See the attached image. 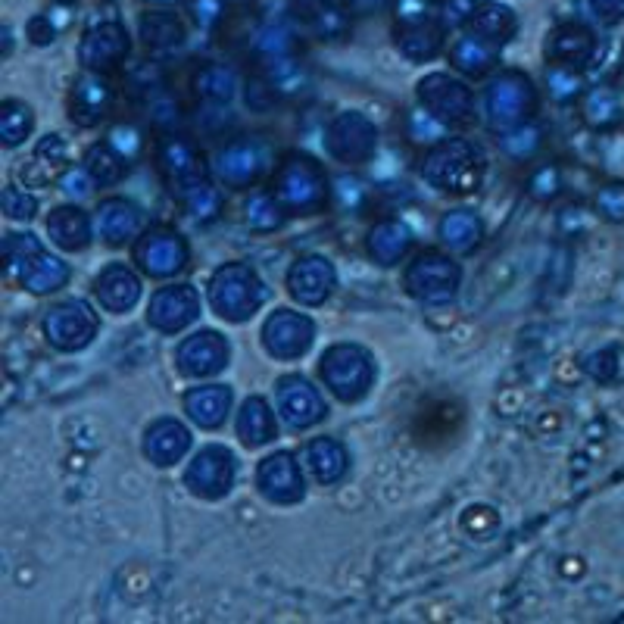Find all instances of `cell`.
Segmentation results:
<instances>
[{"mask_svg": "<svg viewBox=\"0 0 624 624\" xmlns=\"http://www.w3.org/2000/svg\"><path fill=\"white\" fill-rule=\"evenodd\" d=\"M487 172V153L481 144L468 138H450L437 141L425 163H422V178L431 188L447 191V194H472L481 188Z\"/></svg>", "mask_w": 624, "mask_h": 624, "instance_id": "obj_1", "label": "cell"}, {"mask_svg": "<svg viewBox=\"0 0 624 624\" xmlns=\"http://www.w3.org/2000/svg\"><path fill=\"white\" fill-rule=\"evenodd\" d=\"M269 300L266 281L247 263H225L213 272L210 281V306L225 322H250Z\"/></svg>", "mask_w": 624, "mask_h": 624, "instance_id": "obj_2", "label": "cell"}, {"mask_svg": "<svg viewBox=\"0 0 624 624\" xmlns=\"http://www.w3.org/2000/svg\"><path fill=\"white\" fill-rule=\"evenodd\" d=\"M275 197L288 213H319L328 203V175L306 153H288L275 175Z\"/></svg>", "mask_w": 624, "mask_h": 624, "instance_id": "obj_3", "label": "cell"}, {"mask_svg": "<svg viewBox=\"0 0 624 624\" xmlns=\"http://www.w3.org/2000/svg\"><path fill=\"white\" fill-rule=\"evenodd\" d=\"M319 375L341 403H359L375 384V359L359 344H334L322 353Z\"/></svg>", "mask_w": 624, "mask_h": 624, "instance_id": "obj_4", "label": "cell"}, {"mask_svg": "<svg viewBox=\"0 0 624 624\" xmlns=\"http://www.w3.org/2000/svg\"><path fill=\"white\" fill-rule=\"evenodd\" d=\"M484 113L493 132H509L515 125H525L537 113V88L518 69H506L490 78L484 94Z\"/></svg>", "mask_w": 624, "mask_h": 624, "instance_id": "obj_5", "label": "cell"}, {"mask_svg": "<svg viewBox=\"0 0 624 624\" xmlns=\"http://www.w3.org/2000/svg\"><path fill=\"white\" fill-rule=\"evenodd\" d=\"M403 284L409 297H415L425 306H447L456 300L462 288V269L456 259L437 250H425L406 266Z\"/></svg>", "mask_w": 624, "mask_h": 624, "instance_id": "obj_6", "label": "cell"}, {"mask_svg": "<svg viewBox=\"0 0 624 624\" xmlns=\"http://www.w3.org/2000/svg\"><path fill=\"white\" fill-rule=\"evenodd\" d=\"M419 103L437 122L447 128H465L475 122V94L465 82L447 75V72H431L419 82Z\"/></svg>", "mask_w": 624, "mask_h": 624, "instance_id": "obj_7", "label": "cell"}, {"mask_svg": "<svg viewBox=\"0 0 624 624\" xmlns=\"http://www.w3.org/2000/svg\"><path fill=\"white\" fill-rule=\"evenodd\" d=\"M234 478H238V459H234L228 447L219 444L200 447L185 468V487L197 500H210V503L228 497Z\"/></svg>", "mask_w": 624, "mask_h": 624, "instance_id": "obj_8", "label": "cell"}, {"mask_svg": "<svg viewBox=\"0 0 624 624\" xmlns=\"http://www.w3.org/2000/svg\"><path fill=\"white\" fill-rule=\"evenodd\" d=\"M325 147L337 163L359 166L369 163L378 150V128L366 113H337L325 132Z\"/></svg>", "mask_w": 624, "mask_h": 624, "instance_id": "obj_9", "label": "cell"}, {"mask_svg": "<svg viewBox=\"0 0 624 624\" xmlns=\"http://www.w3.org/2000/svg\"><path fill=\"white\" fill-rule=\"evenodd\" d=\"M100 331L97 312L85 300H63L44 316V334L50 347H57L63 353H78L85 350Z\"/></svg>", "mask_w": 624, "mask_h": 624, "instance_id": "obj_10", "label": "cell"}, {"mask_svg": "<svg viewBox=\"0 0 624 624\" xmlns=\"http://www.w3.org/2000/svg\"><path fill=\"white\" fill-rule=\"evenodd\" d=\"M188 241L172 228H150L135 244V263L147 278H175L188 266Z\"/></svg>", "mask_w": 624, "mask_h": 624, "instance_id": "obj_11", "label": "cell"}, {"mask_svg": "<svg viewBox=\"0 0 624 624\" xmlns=\"http://www.w3.org/2000/svg\"><path fill=\"white\" fill-rule=\"evenodd\" d=\"M312 341H316V325L294 309H275L263 325V347L272 359H300Z\"/></svg>", "mask_w": 624, "mask_h": 624, "instance_id": "obj_12", "label": "cell"}, {"mask_svg": "<svg viewBox=\"0 0 624 624\" xmlns=\"http://www.w3.org/2000/svg\"><path fill=\"white\" fill-rule=\"evenodd\" d=\"M275 400H278V415L284 419V425L294 431L316 428L328 415V406L319 394V387H312L300 375H284L275 384Z\"/></svg>", "mask_w": 624, "mask_h": 624, "instance_id": "obj_13", "label": "cell"}, {"mask_svg": "<svg viewBox=\"0 0 624 624\" xmlns=\"http://www.w3.org/2000/svg\"><path fill=\"white\" fill-rule=\"evenodd\" d=\"M228 359H231V347H228L225 337L219 331H213V328L194 331L175 350V366H178V372L188 375V378H197V381L225 372L228 369Z\"/></svg>", "mask_w": 624, "mask_h": 624, "instance_id": "obj_14", "label": "cell"}, {"mask_svg": "<svg viewBox=\"0 0 624 624\" xmlns=\"http://www.w3.org/2000/svg\"><path fill=\"white\" fill-rule=\"evenodd\" d=\"M256 487L275 506H297L306 497V481L297 456L288 450L266 456L256 468Z\"/></svg>", "mask_w": 624, "mask_h": 624, "instance_id": "obj_15", "label": "cell"}, {"mask_svg": "<svg viewBox=\"0 0 624 624\" xmlns=\"http://www.w3.org/2000/svg\"><path fill=\"white\" fill-rule=\"evenodd\" d=\"M200 319V294L194 284H169L150 297L147 322L163 334H178Z\"/></svg>", "mask_w": 624, "mask_h": 624, "instance_id": "obj_16", "label": "cell"}, {"mask_svg": "<svg viewBox=\"0 0 624 624\" xmlns=\"http://www.w3.org/2000/svg\"><path fill=\"white\" fill-rule=\"evenodd\" d=\"M337 288V272L331 259L309 253L300 256L288 272V291L300 306H322Z\"/></svg>", "mask_w": 624, "mask_h": 624, "instance_id": "obj_17", "label": "cell"}, {"mask_svg": "<svg viewBox=\"0 0 624 624\" xmlns=\"http://www.w3.org/2000/svg\"><path fill=\"white\" fill-rule=\"evenodd\" d=\"M269 156L266 147L256 138H238L219 150L216 156V175L225 181L228 188H247L266 172Z\"/></svg>", "mask_w": 624, "mask_h": 624, "instance_id": "obj_18", "label": "cell"}, {"mask_svg": "<svg viewBox=\"0 0 624 624\" xmlns=\"http://www.w3.org/2000/svg\"><path fill=\"white\" fill-rule=\"evenodd\" d=\"M113 107V85L97 72H85L82 78H75L72 85V100H69V116L75 125L82 128H94L100 125V119H107Z\"/></svg>", "mask_w": 624, "mask_h": 624, "instance_id": "obj_19", "label": "cell"}, {"mask_svg": "<svg viewBox=\"0 0 624 624\" xmlns=\"http://www.w3.org/2000/svg\"><path fill=\"white\" fill-rule=\"evenodd\" d=\"M78 57H82L85 69L91 72H103L113 69L128 57V35L119 22H100L82 38V47H78Z\"/></svg>", "mask_w": 624, "mask_h": 624, "instance_id": "obj_20", "label": "cell"}, {"mask_svg": "<svg viewBox=\"0 0 624 624\" xmlns=\"http://www.w3.org/2000/svg\"><path fill=\"white\" fill-rule=\"evenodd\" d=\"M188 450H191V431L178 419H156L144 431V456L153 465L169 468V465L185 459Z\"/></svg>", "mask_w": 624, "mask_h": 624, "instance_id": "obj_21", "label": "cell"}, {"mask_svg": "<svg viewBox=\"0 0 624 624\" xmlns=\"http://www.w3.org/2000/svg\"><path fill=\"white\" fill-rule=\"evenodd\" d=\"M144 228V213L132 200L125 197H107L97 206V231L110 247H119L125 241H135Z\"/></svg>", "mask_w": 624, "mask_h": 624, "instance_id": "obj_22", "label": "cell"}, {"mask_svg": "<svg viewBox=\"0 0 624 624\" xmlns=\"http://www.w3.org/2000/svg\"><path fill=\"white\" fill-rule=\"evenodd\" d=\"M231 403H234V394H231V387H225V384H200V387H191L185 394L188 419L203 431L222 428L225 419H228V412H231Z\"/></svg>", "mask_w": 624, "mask_h": 624, "instance_id": "obj_23", "label": "cell"}, {"mask_svg": "<svg viewBox=\"0 0 624 624\" xmlns=\"http://www.w3.org/2000/svg\"><path fill=\"white\" fill-rule=\"evenodd\" d=\"M94 294L107 312H128V309H135L138 300H141V278L128 266L113 263L97 275Z\"/></svg>", "mask_w": 624, "mask_h": 624, "instance_id": "obj_24", "label": "cell"}, {"mask_svg": "<svg viewBox=\"0 0 624 624\" xmlns=\"http://www.w3.org/2000/svg\"><path fill=\"white\" fill-rule=\"evenodd\" d=\"M596 54V38L590 29L578 22L559 25V29L546 41V57H550L556 66H568V69H581L593 60Z\"/></svg>", "mask_w": 624, "mask_h": 624, "instance_id": "obj_25", "label": "cell"}, {"mask_svg": "<svg viewBox=\"0 0 624 624\" xmlns=\"http://www.w3.org/2000/svg\"><path fill=\"white\" fill-rule=\"evenodd\" d=\"M160 163L181 191L191 188V185H200V181H210L206 178V166L200 160L197 147L185 138H175V135L166 138L160 144Z\"/></svg>", "mask_w": 624, "mask_h": 624, "instance_id": "obj_26", "label": "cell"}, {"mask_svg": "<svg viewBox=\"0 0 624 624\" xmlns=\"http://www.w3.org/2000/svg\"><path fill=\"white\" fill-rule=\"evenodd\" d=\"M397 47L403 57H409L415 63L434 60L440 50H444V25L434 19H425V16L406 19L397 29Z\"/></svg>", "mask_w": 624, "mask_h": 624, "instance_id": "obj_27", "label": "cell"}, {"mask_svg": "<svg viewBox=\"0 0 624 624\" xmlns=\"http://www.w3.org/2000/svg\"><path fill=\"white\" fill-rule=\"evenodd\" d=\"M47 234H50V241L66 253L85 250L94 238L91 219L85 210H78V206H57V210L47 216Z\"/></svg>", "mask_w": 624, "mask_h": 624, "instance_id": "obj_28", "label": "cell"}, {"mask_svg": "<svg viewBox=\"0 0 624 624\" xmlns=\"http://www.w3.org/2000/svg\"><path fill=\"white\" fill-rule=\"evenodd\" d=\"M366 250L378 266H397L400 259L412 250V231L400 219H381L369 231Z\"/></svg>", "mask_w": 624, "mask_h": 624, "instance_id": "obj_29", "label": "cell"}, {"mask_svg": "<svg viewBox=\"0 0 624 624\" xmlns=\"http://www.w3.org/2000/svg\"><path fill=\"white\" fill-rule=\"evenodd\" d=\"M303 462L306 468L312 472V478H316L319 484H337L350 468V456L344 450L341 440L334 437H316L309 440V447L303 453Z\"/></svg>", "mask_w": 624, "mask_h": 624, "instance_id": "obj_30", "label": "cell"}, {"mask_svg": "<svg viewBox=\"0 0 624 624\" xmlns=\"http://www.w3.org/2000/svg\"><path fill=\"white\" fill-rule=\"evenodd\" d=\"M63 169H66V141L60 135H44L35 144L32 160L19 169V175L25 185L41 188V185H47V181H54Z\"/></svg>", "mask_w": 624, "mask_h": 624, "instance_id": "obj_31", "label": "cell"}, {"mask_svg": "<svg viewBox=\"0 0 624 624\" xmlns=\"http://www.w3.org/2000/svg\"><path fill=\"white\" fill-rule=\"evenodd\" d=\"M278 434L275 428V412L263 397H247L238 412V437L244 447H263Z\"/></svg>", "mask_w": 624, "mask_h": 624, "instance_id": "obj_32", "label": "cell"}, {"mask_svg": "<svg viewBox=\"0 0 624 624\" xmlns=\"http://www.w3.org/2000/svg\"><path fill=\"white\" fill-rule=\"evenodd\" d=\"M437 238L444 241L453 253H468L475 250L484 238V225L475 210H450L437 225Z\"/></svg>", "mask_w": 624, "mask_h": 624, "instance_id": "obj_33", "label": "cell"}, {"mask_svg": "<svg viewBox=\"0 0 624 624\" xmlns=\"http://www.w3.org/2000/svg\"><path fill=\"white\" fill-rule=\"evenodd\" d=\"M450 57H453V66L462 75H468V78H484L493 66H497V47L472 32V35H465V38H459L453 44Z\"/></svg>", "mask_w": 624, "mask_h": 624, "instance_id": "obj_34", "label": "cell"}, {"mask_svg": "<svg viewBox=\"0 0 624 624\" xmlns=\"http://www.w3.org/2000/svg\"><path fill=\"white\" fill-rule=\"evenodd\" d=\"M468 25H472V32L484 41H490L493 47H503L515 29H518V19L509 7H500V4H478L472 19H468Z\"/></svg>", "mask_w": 624, "mask_h": 624, "instance_id": "obj_35", "label": "cell"}, {"mask_svg": "<svg viewBox=\"0 0 624 624\" xmlns=\"http://www.w3.org/2000/svg\"><path fill=\"white\" fill-rule=\"evenodd\" d=\"M44 253L41 241L35 234H7L4 238V272H7V281H16L22 284V278L29 275V269L35 266V259Z\"/></svg>", "mask_w": 624, "mask_h": 624, "instance_id": "obj_36", "label": "cell"}, {"mask_svg": "<svg viewBox=\"0 0 624 624\" xmlns=\"http://www.w3.org/2000/svg\"><path fill=\"white\" fill-rule=\"evenodd\" d=\"M69 266L63 263L60 256H50L47 250L35 259V266L29 269V275L22 278V288L32 294H54L60 288H66L69 281Z\"/></svg>", "mask_w": 624, "mask_h": 624, "instance_id": "obj_37", "label": "cell"}, {"mask_svg": "<svg viewBox=\"0 0 624 624\" xmlns=\"http://www.w3.org/2000/svg\"><path fill=\"white\" fill-rule=\"evenodd\" d=\"M125 166H128V160H125V156H122L110 141L94 144V147L85 153V169L91 172V178L97 181L100 188H107V185H116V181H122Z\"/></svg>", "mask_w": 624, "mask_h": 624, "instance_id": "obj_38", "label": "cell"}, {"mask_svg": "<svg viewBox=\"0 0 624 624\" xmlns=\"http://www.w3.org/2000/svg\"><path fill=\"white\" fill-rule=\"evenodd\" d=\"M35 128V113L22 100H4L0 103V141L7 147H19Z\"/></svg>", "mask_w": 624, "mask_h": 624, "instance_id": "obj_39", "label": "cell"}, {"mask_svg": "<svg viewBox=\"0 0 624 624\" xmlns=\"http://www.w3.org/2000/svg\"><path fill=\"white\" fill-rule=\"evenodd\" d=\"M194 88L206 103L222 107V103H231L234 91H238V75H234L228 66H206V69L197 72Z\"/></svg>", "mask_w": 624, "mask_h": 624, "instance_id": "obj_40", "label": "cell"}, {"mask_svg": "<svg viewBox=\"0 0 624 624\" xmlns=\"http://www.w3.org/2000/svg\"><path fill=\"white\" fill-rule=\"evenodd\" d=\"M266 82L275 88L278 97H300L309 88V75L294 57H278V60H269Z\"/></svg>", "mask_w": 624, "mask_h": 624, "instance_id": "obj_41", "label": "cell"}, {"mask_svg": "<svg viewBox=\"0 0 624 624\" xmlns=\"http://www.w3.org/2000/svg\"><path fill=\"white\" fill-rule=\"evenodd\" d=\"M244 219L253 231H278L284 225V206L275 194H250L244 203Z\"/></svg>", "mask_w": 624, "mask_h": 624, "instance_id": "obj_42", "label": "cell"}, {"mask_svg": "<svg viewBox=\"0 0 624 624\" xmlns=\"http://www.w3.org/2000/svg\"><path fill=\"white\" fill-rule=\"evenodd\" d=\"M141 35L147 47H178L185 41V29L172 13H147L141 19Z\"/></svg>", "mask_w": 624, "mask_h": 624, "instance_id": "obj_43", "label": "cell"}, {"mask_svg": "<svg viewBox=\"0 0 624 624\" xmlns=\"http://www.w3.org/2000/svg\"><path fill=\"white\" fill-rule=\"evenodd\" d=\"M181 200H185V210L197 222H213L222 213V194H219V188L210 185V181H200V185L185 188L181 191Z\"/></svg>", "mask_w": 624, "mask_h": 624, "instance_id": "obj_44", "label": "cell"}, {"mask_svg": "<svg viewBox=\"0 0 624 624\" xmlns=\"http://www.w3.org/2000/svg\"><path fill=\"white\" fill-rule=\"evenodd\" d=\"M543 144V132L537 125L525 122V125H515L509 132H500V150L512 160H531V156L540 150Z\"/></svg>", "mask_w": 624, "mask_h": 624, "instance_id": "obj_45", "label": "cell"}, {"mask_svg": "<svg viewBox=\"0 0 624 624\" xmlns=\"http://www.w3.org/2000/svg\"><path fill=\"white\" fill-rule=\"evenodd\" d=\"M584 369L593 381L600 384H615L621 381L624 375V366H621V353L615 347H606V350H596L584 359Z\"/></svg>", "mask_w": 624, "mask_h": 624, "instance_id": "obj_46", "label": "cell"}, {"mask_svg": "<svg viewBox=\"0 0 624 624\" xmlns=\"http://www.w3.org/2000/svg\"><path fill=\"white\" fill-rule=\"evenodd\" d=\"M584 116L590 125L596 128H606L618 119V103H615V94L609 91H590L587 100H584Z\"/></svg>", "mask_w": 624, "mask_h": 624, "instance_id": "obj_47", "label": "cell"}, {"mask_svg": "<svg viewBox=\"0 0 624 624\" xmlns=\"http://www.w3.org/2000/svg\"><path fill=\"white\" fill-rule=\"evenodd\" d=\"M406 125H409V138L415 141V144H437V141H444V122H437L428 110L425 113H409V119H406Z\"/></svg>", "mask_w": 624, "mask_h": 624, "instance_id": "obj_48", "label": "cell"}, {"mask_svg": "<svg viewBox=\"0 0 624 624\" xmlns=\"http://www.w3.org/2000/svg\"><path fill=\"white\" fill-rule=\"evenodd\" d=\"M546 85H550V94L556 100H575L584 88L581 75L568 66H553L550 72H546Z\"/></svg>", "mask_w": 624, "mask_h": 624, "instance_id": "obj_49", "label": "cell"}, {"mask_svg": "<svg viewBox=\"0 0 624 624\" xmlns=\"http://www.w3.org/2000/svg\"><path fill=\"white\" fill-rule=\"evenodd\" d=\"M562 188V178H559V169L550 166V163H543L531 172L528 178V194L534 200H553Z\"/></svg>", "mask_w": 624, "mask_h": 624, "instance_id": "obj_50", "label": "cell"}, {"mask_svg": "<svg viewBox=\"0 0 624 624\" xmlns=\"http://www.w3.org/2000/svg\"><path fill=\"white\" fill-rule=\"evenodd\" d=\"M4 213L16 222H29L38 213V200L25 188H7L4 191Z\"/></svg>", "mask_w": 624, "mask_h": 624, "instance_id": "obj_51", "label": "cell"}, {"mask_svg": "<svg viewBox=\"0 0 624 624\" xmlns=\"http://www.w3.org/2000/svg\"><path fill=\"white\" fill-rule=\"evenodd\" d=\"M312 29L319 38H341L347 32V16L337 7H319L312 13Z\"/></svg>", "mask_w": 624, "mask_h": 624, "instance_id": "obj_52", "label": "cell"}, {"mask_svg": "<svg viewBox=\"0 0 624 624\" xmlns=\"http://www.w3.org/2000/svg\"><path fill=\"white\" fill-rule=\"evenodd\" d=\"M110 144L125 156L128 163L138 160L141 150H144V138H141V132H138L135 125H116L113 132H110Z\"/></svg>", "mask_w": 624, "mask_h": 624, "instance_id": "obj_53", "label": "cell"}, {"mask_svg": "<svg viewBox=\"0 0 624 624\" xmlns=\"http://www.w3.org/2000/svg\"><path fill=\"white\" fill-rule=\"evenodd\" d=\"M596 210L612 222H621L624 219V185H609L596 194Z\"/></svg>", "mask_w": 624, "mask_h": 624, "instance_id": "obj_54", "label": "cell"}, {"mask_svg": "<svg viewBox=\"0 0 624 624\" xmlns=\"http://www.w3.org/2000/svg\"><path fill=\"white\" fill-rule=\"evenodd\" d=\"M97 185V181L91 178L88 169H66V175L60 178V188L66 197H75V200H82L91 194V188Z\"/></svg>", "mask_w": 624, "mask_h": 624, "instance_id": "obj_55", "label": "cell"}, {"mask_svg": "<svg viewBox=\"0 0 624 624\" xmlns=\"http://www.w3.org/2000/svg\"><path fill=\"white\" fill-rule=\"evenodd\" d=\"M244 100H247V107L256 110V113H266L272 103L278 100L275 88L269 82H263V78H256V82H247L244 88Z\"/></svg>", "mask_w": 624, "mask_h": 624, "instance_id": "obj_56", "label": "cell"}, {"mask_svg": "<svg viewBox=\"0 0 624 624\" xmlns=\"http://www.w3.org/2000/svg\"><path fill=\"white\" fill-rule=\"evenodd\" d=\"M587 4L603 22H618L624 16V0H587Z\"/></svg>", "mask_w": 624, "mask_h": 624, "instance_id": "obj_57", "label": "cell"}, {"mask_svg": "<svg viewBox=\"0 0 624 624\" xmlns=\"http://www.w3.org/2000/svg\"><path fill=\"white\" fill-rule=\"evenodd\" d=\"M347 4L356 10H378V7H384V0H347Z\"/></svg>", "mask_w": 624, "mask_h": 624, "instance_id": "obj_58", "label": "cell"}, {"mask_svg": "<svg viewBox=\"0 0 624 624\" xmlns=\"http://www.w3.org/2000/svg\"><path fill=\"white\" fill-rule=\"evenodd\" d=\"M437 4H444V0H437Z\"/></svg>", "mask_w": 624, "mask_h": 624, "instance_id": "obj_59", "label": "cell"}, {"mask_svg": "<svg viewBox=\"0 0 624 624\" xmlns=\"http://www.w3.org/2000/svg\"><path fill=\"white\" fill-rule=\"evenodd\" d=\"M169 4H172V0H169Z\"/></svg>", "mask_w": 624, "mask_h": 624, "instance_id": "obj_60", "label": "cell"}]
</instances>
